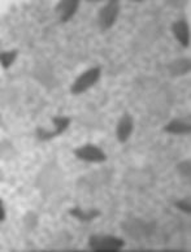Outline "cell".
<instances>
[{"instance_id": "16", "label": "cell", "mask_w": 191, "mask_h": 252, "mask_svg": "<svg viewBox=\"0 0 191 252\" xmlns=\"http://www.w3.org/2000/svg\"><path fill=\"white\" fill-rule=\"evenodd\" d=\"M5 220V208H4L3 199H0V221L3 222Z\"/></svg>"}, {"instance_id": "4", "label": "cell", "mask_w": 191, "mask_h": 252, "mask_svg": "<svg viewBox=\"0 0 191 252\" xmlns=\"http://www.w3.org/2000/svg\"><path fill=\"white\" fill-rule=\"evenodd\" d=\"M77 158L83 160L87 162H104L107 161V155L101 151L100 147H97L96 144H83L81 147L73 151Z\"/></svg>"}, {"instance_id": "3", "label": "cell", "mask_w": 191, "mask_h": 252, "mask_svg": "<svg viewBox=\"0 0 191 252\" xmlns=\"http://www.w3.org/2000/svg\"><path fill=\"white\" fill-rule=\"evenodd\" d=\"M120 12V3L117 0H111L105 4L104 7L100 8L99 16H97V24L100 26L103 32L111 29L115 25L116 20L119 17Z\"/></svg>"}, {"instance_id": "10", "label": "cell", "mask_w": 191, "mask_h": 252, "mask_svg": "<svg viewBox=\"0 0 191 252\" xmlns=\"http://www.w3.org/2000/svg\"><path fill=\"white\" fill-rule=\"evenodd\" d=\"M164 131L170 134H178V135L180 134H189L191 131V126L190 124L184 121V120L176 119L172 120L170 123L164 126Z\"/></svg>"}, {"instance_id": "8", "label": "cell", "mask_w": 191, "mask_h": 252, "mask_svg": "<svg viewBox=\"0 0 191 252\" xmlns=\"http://www.w3.org/2000/svg\"><path fill=\"white\" fill-rule=\"evenodd\" d=\"M123 227L125 229L127 234L131 235L134 238L143 237V235H148L152 231L150 223H146L141 220H134V221H127L123 223Z\"/></svg>"}, {"instance_id": "13", "label": "cell", "mask_w": 191, "mask_h": 252, "mask_svg": "<svg viewBox=\"0 0 191 252\" xmlns=\"http://www.w3.org/2000/svg\"><path fill=\"white\" fill-rule=\"evenodd\" d=\"M18 55L17 50H11V51H1L0 54V63H1V66L4 69H8L13 64V62L16 60Z\"/></svg>"}, {"instance_id": "2", "label": "cell", "mask_w": 191, "mask_h": 252, "mask_svg": "<svg viewBox=\"0 0 191 252\" xmlns=\"http://www.w3.org/2000/svg\"><path fill=\"white\" fill-rule=\"evenodd\" d=\"M101 69L100 66H96V68H91L86 72H83L78 78L72 83L70 86V93L73 95H80L82 93H85L86 90H89L90 87H93L95 83L99 81L100 78Z\"/></svg>"}, {"instance_id": "5", "label": "cell", "mask_w": 191, "mask_h": 252, "mask_svg": "<svg viewBox=\"0 0 191 252\" xmlns=\"http://www.w3.org/2000/svg\"><path fill=\"white\" fill-rule=\"evenodd\" d=\"M52 124L55 125V130H52V131L43 129L40 126L36 127V137L39 138L40 141H50L52 138L58 137V135L64 133L65 130L68 129V126L70 125V119L56 116V117H52Z\"/></svg>"}, {"instance_id": "1", "label": "cell", "mask_w": 191, "mask_h": 252, "mask_svg": "<svg viewBox=\"0 0 191 252\" xmlns=\"http://www.w3.org/2000/svg\"><path fill=\"white\" fill-rule=\"evenodd\" d=\"M89 246L93 251L116 252L125 246V241L113 235H91L89 238Z\"/></svg>"}, {"instance_id": "7", "label": "cell", "mask_w": 191, "mask_h": 252, "mask_svg": "<svg viewBox=\"0 0 191 252\" xmlns=\"http://www.w3.org/2000/svg\"><path fill=\"white\" fill-rule=\"evenodd\" d=\"M80 1L78 0H63L55 7V11L60 15V21L68 22L73 16L76 15Z\"/></svg>"}, {"instance_id": "11", "label": "cell", "mask_w": 191, "mask_h": 252, "mask_svg": "<svg viewBox=\"0 0 191 252\" xmlns=\"http://www.w3.org/2000/svg\"><path fill=\"white\" fill-rule=\"evenodd\" d=\"M168 69L172 76H185L190 72L191 69V63L189 59H178L174 60L173 63H170L168 65Z\"/></svg>"}, {"instance_id": "6", "label": "cell", "mask_w": 191, "mask_h": 252, "mask_svg": "<svg viewBox=\"0 0 191 252\" xmlns=\"http://www.w3.org/2000/svg\"><path fill=\"white\" fill-rule=\"evenodd\" d=\"M134 129V121L133 117L130 116V113L125 112L123 117L120 119L119 124L116 126V138L120 143H125L130 138Z\"/></svg>"}, {"instance_id": "12", "label": "cell", "mask_w": 191, "mask_h": 252, "mask_svg": "<svg viewBox=\"0 0 191 252\" xmlns=\"http://www.w3.org/2000/svg\"><path fill=\"white\" fill-rule=\"evenodd\" d=\"M69 215L73 217H76L77 220L82 221V222H90L94 219H96L97 216H100V211L97 209H89V211H83V209L78 208H72L69 209Z\"/></svg>"}, {"instance_id": "15", "label": "cell", "mask_w": 191, "mask_h": 252, "mask_svg": "<svg viewBox=\"0 0 191 252\" xmlns=\"http://www.w3.org/2000/svg\"><path fill=\"white\" fill-rule=\"evenodd\" d=\"M190 165H191L190 161H189V160H186V161L178 164V165H177V169H178V172H180L182 176L188 178V177H190V174H191Z\"/></svg>"}, {"instance_id": "14", "label": "cell", "mask_w": 191, "mask_h": 252, "mask_svg": "<svg viewBox=\"0 0 191 252\" xmlns=\"http://www.w3.org/2000/svg\"><path fill=\"white\" fill-rule=\"evenodd\" d=\"M174 205H176V208H178L182 212L191 213V202L189 198H185L182 200H180V202H176Z\"/></svg>"}, {"instance_id": "9", "label": "cell", "mask_w": 191, "mask_h": 252, "mask_svg": "<svg viewBox=\"0 0 191 252\" xmlns=\"http://www.w3.org/2000/svg\"><path fill=\"white\" fill-rule=\"evenodd\" d=\"M172 32H173L176 39L181 43V46L188 48L190 46V29H189L188 22L185 20H178L172 25Z\"/></svg>"}]
</instances>
